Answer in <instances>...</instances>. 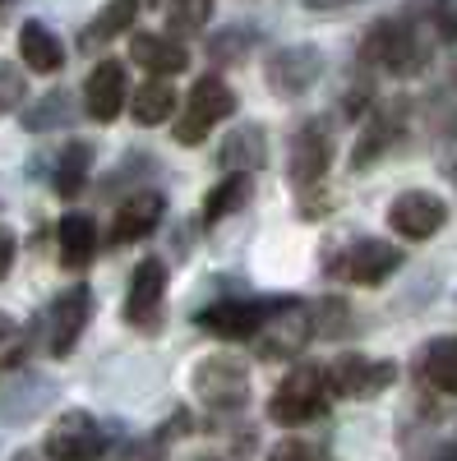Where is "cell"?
I'll list each match as a JSON object with an SVG mask.
<instances>
[{
  "label": "cell",
  "instance_id": "cell-1",
  "mask_svg": "<svg viewBox=\"0 0 457 461\" xmlns=\"http://www.w3.org/2000/svg\"><path fill=\"white\" fill-rule=\"evenodd\" d=\"M333 393H328V374L324 365H296L278 388H273V402H269V415H273V425H310V420H319L328 411Z\"/></svg>",
  "mask_w": 457,
  "mask_h": 461
},
{
  "label": "cell",
  "instance_id": "cell-2",
  "mask_svg": "<svg viewBox=\"0 0 457 461\" xmlns=\"http://www.w3.org/2000/svg\"><path fill=\"white\" fill-rule=\"evenodd\" d=\"M361 60L388 69V74H416L430 60V47L421 42L416 23H407V19H379L365 32V42H361Z\"/></svg>",
  "mask_w": 457,
  "mask_h": 461
},
{
  "label": "cell",
  "instance_id": "cell-3",
  "mask_svg": "<svg viewBox=\"0 0 457 461\" xmlns=\"http://www.w3.org/2000/svg\"><path fill=\"white\" fill-rule=\"evenodd\" d=\"M296 304L291 300H250V295H236V300H217L208 310H199V328L213 332V337H226V341H245L254 337L259 328H269L273 319L291 314Z\"/></svg>",
  "mask_w": 457,
  "mask_h": 461
},
{
  "label": "cell",
  "instance_id": "cell-4",
  "mask_svg": "<svg viewBox=\"0 0 457 461\" xmlns=\"http://www.w3.org/2000/svg\"><path fill=\"white\" fill-rule=\"evenodd\" d=\"M236 111V93L226 88L217 74H204V79L189 88L185 106H180V121H176V143L185 148H195L213 134V125H222L226 115Z\"/></svg>",
  "mask_w": 457,
  "mask_h": 461
},
{
  "label": "cell",
  "instance_id": "cell-5",
  "mask_svg": "<svg viewBox=\"0 0 457 461\" xmlns=\"http://www.w3.org/2000/svg\"><path fill=\"white\" fill-rule=\"evenodd\" d=\"M324 267H328V277H342L352 286H379L402 267V254L388 240H352L347 249H333Z\"/></svg>",
  "mask_w": 457,
  "mask_h": 461
},
{
  "label": "cell",
  "instance_id": "cell-6",
  "mask_svg": "<svg viewBox=\"0 0 457 461\" xmlns=\"http://www.w3.org/2000/svg\"><path fill=\"white\" fill-rule=\"evenodd\" d=\"M195 397L213 411H241L250 402V369L232 356H208L195 369Z\"/></svg>",
  "mask_w": 457,
  "mask_h": 461
},
{
  "label": "cell",
  "instance_id": "cell-7",
  "mask_svg": "<svg viewBox=\"0 0 457 461\" xmlns=\"http://www.w3.org/2000/svg\"><path fill=\"white\" fill-rule=\"evenodd\" d=\"M106 447H111V438L88 411H65L47 434V456L51 461H97Z\"/></svg>",
  "mask_w": 457,
  "mask_h": 461
},
{
  "label": "cell",
  "instance_id": "cell-8",
  "mask_svg": "<svg viewBox=\"0 0 457 461\" xmlns=\"http://www.w3.org/2000/svg\"><path fill=\"white\" fill-rule=\"evenodd\" d=\"M162 304H167V263L162 258H143L130 277L125 295V323L139 332H158L162 328Z\"/></svg>",
  "mask_w": 457,
  "mask_h": 461
},
{
  "label": "cell",
  "instance_id": "cell-9",
  "mask_svg": "<svg viewBox=\"0 0 457 461\" xmlns=\"http://www.w3.org/2000/svg\"><path fill=\"white\" fill-rule=\"evenodd\" d=\"M324 74V51L310 47V42H296V47H282L269 56V65H263V79H269V88L278 97H300L310 93L319 84Z\"/></svg>",
  "mask_w": 457,
  "mask_h": 461
},
{
  "label": "cell",
  "instance_id": "cell-10",
  "mask_svg": "<svg viewBox=\"0 0 457 461\" xmlns=\"http://www.w3.org/2000/svg\"><path fill=\"white\" fill-rule=\"evenodd\" d=\"M324 374H328L333 397H370V393L393 388L398 365L393 360H370V356H337V360L324 365Z\"/></svg>",
  "mask_w": 457,
  "mask_h": 461
},
{
  "label": "cell",
  "instance_id": "cell-11",
  "mask_svg": "<svg viewBox=\"0 0 457 461\" xmlns=\"http://www.w3.org/2000/svg\"><path fill=\"white\" fill-rule=\"evenodd\" d=\"M93 319V291L88 286H69L51 300V310H47V351L60 360L69 356L74 346H79L84 328Z\"/></svg>",
  "mask_w": 457,
  "mask_h": 461
},
{
  "label": "cell",
  "instance_id": "cell-12",
  "mask_svg": "<svg viewBox=\"0 0 457 461\" xmlns=\"http://www.w3.org/2000/svg\"><path fill=\"white\" fill-rule=\"evenodd\" d=\"M443 221H448V203L430 189H407L388 203V226L402 240H430Z\"/></svg>",
  "mask_w": 457,
  "mask_h": 461
},
{
  "label": "cell",
  "instance_id": "cell-13",
  "mask_svg": "<svg viewBox=\"0 0 457 461\" xmlns=\"http://www.w3.org/2000/svg\"><path fill=\"white\" fill-rule=\"evenodd\" d=\"M125 97H130V74L121 60H102L93 74H88V84H84V111L93 115V121L111 125L116 115L125 111Z\"/></svg>",
  "mask_w": 457,
  "mask_h": 461
},
{
  "label": "cell",
  "instance_id": "cell-14",
  "mask_svg": "<svg viewBox=\"0 0 457 461\" xmlns=\"http://www.w3.org/2000/svg\"><path fill=\"white\" fill-rule=\"evenodd\" d=\"M162 212H167V199L158 194V189H139V194H130L116 217H111V245H134L143 236H152V230L162 226Z\"/></svg>",
  "mask_w": 457,
  "mask_h": 461
},
{
  "label": "cell",
  "instance_id": "cell-15",
  "mask_svg": "<svg viewBox=\"0 0 457 461\" xmlns=\"http://www.w3.org/2000/svg\"><path fill=\"white\" fill-rule=\"evenodd\" d=\"M333 162V139H328V125L324 121H310V125H300L296 130V143H291V180L300 189H310L324 180Z\"/></svg>",
  "mask_w": 457,
  "mask_h": 461
},
{
  "label": "cell",
  "instance_id": "cell-16",
  "mask_svg": "<svg viewBox=\"0 0 457 461\" xmlns=\"http://www.w3.org/2000/svg\"><path fill=\"white\" fill-rule=\"evenodd\" d=\"M130 60L143 65L148 74H158V79H171L189 65V51L176 42V37H162V32H134L130 37Z\"/></svg>",
  "mask_w": 457,
  "mask_h": 461
},
{
  "label": "cell",
  "instance_id": "cell-17",
  "mask_svg": "<svg viewBox=\"0 0 457 461\" xmlns=\"http://www.w3.org/2000/svg\"><path fill=\"white\" fill-rule=\"evenodd\" d=\"M269 162V134H263V125H241L226 134L222 152H217V167L226 176H250L254 167Z\"/></svg>",
  "mask_w": 457,
  "mask_h": 461
},
{
  "label": "cell",
  "instance_id": "cell-18",
  "mask_svg": "<svg viewBox=\"0 0 457 461\" xmlns=\"http://www.w3.org/2000/svg\"><path fill=\"white\" fill-rule=\"evenodd\" d=\"M56 240H60V263L65 267H88L97 254V221L88 212H65L56 226Z\"/></svg>",
  "mask_w": 457,
  "mask_h": 461
},
{
  "label": "cell",
  "instance_id": "cell-19",
  "mask_svg": "<svg viewBox=\"0 0 457 461\" xmlns=\"http://www.w3.org/2000/svg\"><path fill=\"white\" fill-rule=\"evenodd\" d=\"M19 56H23V65L28 69H37V74H56L60 65H65V47H60V37L47 28V23H23L19 28Z\"/></svg>",
  "mask_w": 457,
  "mask_h": 461
},
{
  "label": "cell",
  "instance_id": "cell-20",
  "mask_svg": "<svg viewBox=\"0 0 457 461\" xmlns=\"http://www.w3.org/2000/svg\"><path fill=\"white\" fill-rule=\"evenodd\" d=\"M88 167H93V143L88 139H74L60 148V158L51 167V189L60 199H74L79 189L88 185Z\"/></svg>",
  "mask_w": 457,
  "mask_h": 461
},
{
  "label": "cell",
  "instance_id": "cell-21",
  "mask_svg": "<svg viewBox=\"0 0 457 461\" xmlns=\"http://www.w3.org/2000/svg\"><path fill=\"white\" fill-rule=\"evenodd\" d=\"M176 106H180V97H176V88H171L167 79H148V84L130 97V115H134L139 125H162V121H171Z\"/></svg>",
  "mask_w": 457,
  "mask_h": 461
},
{
  "label": "cell",
  "instance_id": "cell-22",
  "mask_svg": "<svg viewBox=\"0 0 457 461\" xmlns=\"http://www.w3.org/2000/svg\"><path fill=\"white\" fill-rule=\"evenodd\" d=\"M421 378L430 383V388L457 397V337H439L425 346L421 356Z\"/></svg>",
  "mask_w": 457,
  "mask_h": 461
},
{
  "label": "cell",
  "instance_id": "cell-23",
  "mask_svg": "<svg viewBox=\"0 0 457 461\" xmlns=\"http://www.w3.org/2000/svg\"><path fill=\"white\" fill-rule=\"evenodd\" d=\"M402 102H393V111H374V125L361 134V148L352 152V167L361 171V167H370V162H379L384 152L393 148V139H398V121H402V111H398Z\"/></svg>",
  "mask_w": 457,
  "mask_h": 461
},
{
  "label": "cell",
  "instance_id": "cell-24",
  "mask_svg": "<svg viewBox=\"0 0 457 461\" xmlns=\"http://www.w3.org/2000/svg\"><path fill=\"white\" fill-rule=\"evenodd\" d=\"M19 121H23V130L28 134H47V130H65L69 121H74V97L65 93V88H51L42 102H32L23 115H19Z\"/></svg>",
  "mask_w": 457,
  "mask_h": 461
},
{
  "label": "cell",
  "instance_id": "cell-25",
  "mask_svg": "<svg viewBox=\"0 0 457 461\" xmlns=\"http://www.w3.org/2000/svg\"><path fill=\"white\" fill-rule=\"evenodd\" d=\"M250 194H254L250 176H226V180H217V185L208 189V199H204V226H217L222 217L241 212V208L250 203Z\"/></svg>",
  "mask_w": 457,
  "mask_h": 461
},
{
  "label": "cell",
  "instance_id": "cell-26",
  "mask_svg": "<svg viewBox=\"0 0 457 461\" xmlns=\"http://www.w3.org/2000/svg\"><path fill=\"white\" fill-rule=\"evenodd\" d=\"M134 14H139V5H130V0H121V5H106L88 28H84V37H79V47L84 51H93V47H102V42H111L116 32H125L130 23H134Z\"/></svg>",
  "mask_w": 457,
  "mask_h": 461
},
{
  "label": "cell",
  "instance_id": "cell-27",
  "mask_svg": "<svg viewBox=\"0 0 457 461\" xmlns=\"http://www.w3.org/2000/svg\"><path fill=\"white\" fill-rule=\"evenodd\" d=\"M305 337H310V332H305V323H296V319L269 323V328H263V356H291Z\"/></svg>",
  "mask_w": 457,
  "mask_h": 461
},
{
  "label": "cell",
  "instance_id": "cell-28",
  "mask_svg": "<svg viewBox=\"0 0 457 461\" xmlns=\"http://www.w3.org/2000/svg\"><path fill=\"white\" fill-rule=\"evenodd\" d=\"M23 97H28V79H23V69H14L10 60H0V115L14 111V106H23Z\"/></svg>",
  "mask_w": 457,
  "mask_h": 461
},
{
  "label": "cell",
  "instance_id": "cell-29",
  "mask_svg": "<svg viewBox=\"0 0 457 461\" xmlns=\"http://www.w3.org/2000/svg\"><path fill=\"white\" fill-rule=\"evenodd\" d=\"M254 47V28H232L226 37H213V47H208V56L222 65V60H241L245 51Z\"/></svg>",
  "mask_w": 457,
  "mask_h": 461
},
{
  "label": "cell",
  "instance_id": "cell-30",
  "mask_svg": "<svg viewBox=\"0 0 457 461\" xmlns=\"http://www.w3.org/2000/svg\"><path fill=\"white\" fill-rule=\"evenodd\" d=\"M208 14H213V5H167V23H171L176 32H185V28H204Z\"/></svg>",
  "mask_w": 457,
  "mask_h": 461
},
{
  "label": "cell",
  "instance_id": "cell-31",
  "mask_svg": "<svg viewBox=\"0 0 457 461\" xmlns=\"http://www.w3.org/2000/svg\"><path fill=\"white\" fill-rule=\"evenodd\" d=\"M269 461H315V452L305 447L300 438H287V443H278V447H273V456H269Z\"/></svg>",
  "mask_w": 457,
  "mask_h": 461
},
{
  "label": "cell",
  "instance_id": "cell-32",
  "mask_svg": "<svg viewBox=\"0 0 457 461\" xmlns=\"http://www.w3.org/2000/svg\"><path fill=\"white\" fill-rule=\"evenodd\" d=\"M14 230L10 226H0V282H5L10 277V267H14Z\"/></svg>",
  "mask_w": 457,
  "mask_h": 461
},
{
  "label": "cell",
  "instance_id": "cell-33",
  "mask_svg": "<svg viewBox=\"0 0 457 461\" xmlns=\"http://www.w3.org/2000/svg\"><path fill=\"white\" fill-rule=\"evenodd\" d=\"M434 19H439V37L457 42V5H452V10H434Z\"/></svg>",
  "mask_w": 457,
  "mask_h": 461
},
{
  "label": "cell",
  "instance_id": "cell-34",
  "mask_svg": "<svg viewBox=\"0 0 457 461\" xmlns=\"http://www.w3.org/2000/svg\"><path fill=\"white\" fill-rule=\"evenodd\" d=\"M10 337H14V319L0 314V341H10Z\"/></svg>",
  "mask_w": 457,
  "mask_h": 461
},
{
  "label": "cell",
  "instance_id": "cell-35",
  "mask_svg": "<svg viewBox=\"0 0 457 461\" xmlns=\"http://www.w3.org/2000/svg\"><path fill=\"white\" fill-rule=\"evenodd\" d=\"M14 461H42V456H32V452H23V456H14ZM51 461V456H47Z\"/></svg>",
  "mask_w": 457,
  "mask_h": 461
}]
</instances>
